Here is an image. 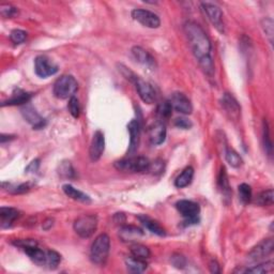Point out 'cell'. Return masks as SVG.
Returning a JSON list of instances; mask_svg holds the SVG:
<instances>
[{"label":"cell","instance_id":"1","mask_svg":"<svg viewBox=\"0 0 274 274\" xmlns=\"http://www.w3.org/2000/svg\"><path fill=\"white\" fill-rule=\"evenodd\" d=\"M184 32L193 55L197 59L202 71L212 77L214 75V63L211 56L212 45L206 31L195 21L190 20L184 24Z\"/></svg>","mask_w":274,"mask_h":274},{"label":"cell","instance_id":"2","mask_svg":"<svg viewBox=\"0 0 274 274\" xmlns=\"http://www.w3.org/2000/svg\"><path fill=\"white\" fill-rule=\"evenodd\" d=\"M110 239L106 234H101L94 239L90 248V260L92 264L104 266L110 256Z\"/></svg>","mask_w":274,"mask_h":274},{"label":"cell","instance_id":"3","mask_svg":"<svg viewBox=\"0 0 274 274\" xmlns=\"http://www.w3.org/2000/svg\"><path fill=\"white\" fill-rule=\"evenodd\" d=\"M115 167L120 171L133 174L149 173L151 162L145 157H130L115 162Z\"/></svg>","mask_w":274,"mask_h":274},{"label":"cell","instance_id":"4","mask_svg":"<svg viewBox=\"0 0 274 274\" xmlns=\"http://www.w3.org/2000/svg\"><path fill=\"white\" fill-rule=\"evenodd\" d=\"M78 84L72 75H62L54 84L53 92L57 99L67 100L74 96V93L77 91Z\"/></svg>","mask_w":274,"mask_h":274},{"label":"cell","instance_id":"5","mask_svg":"<svg viewBox=\"0 0 274 274\" xmlns=\"http://www.w3.org/2000/svg\"><path fill=\"white\" fill-rule=\"evenodd\" d=\"M177 210L184 219V225L185 226H190V225H195L200 222V214H201V207L197 202L187 201V200H181L176 202Z\"/></svg>","mask_w":274,"mask_h":274},{"label":"cell","instance_id":"6","mask_svg":"<svg viewBox=\"0 0 274 274\" xmlns=\"http://www.w3.org/2000/svg\"><path fill=\"white\" fill-rule=\"evenodd\" d=\"M98 217L94 214H84L74 221L73 228L80 238H90L98 228Z\"/></svg>","mask_w":274,"mask_h":274},{"label":"cell","instance_id":"7","mask_svg":"<svg viewBox=\"0 0 274 274\" xmlns=\"http://www.w3.org/2000/svg\"><path fill=\"white\" fill-rule=\"evenodd\" d=\"M131 14L133 19H135L139 24H142L145 27H148V28L157 29L161 26V19L159 15L149 10L134 9Z\"/></svg>","mask_w":274,"mask_h":274},{"label":"cell","instance_id":"8","mask_svg":"<svg viewBox=\"0 0 274 274\" xmlns=\"http://www.w3.org/2000/svg\"><path fill=\"white\" fill-rule=\"evenodd\" d=\"M58 66L44 55L37 56L35 60V72L41 78H47L58 72Z\"/></svg>","mask_w":274,"mask_h":274},{"label":"cell","instance_id":"9","mask_svg":"<svg viewBox=\"0 0 274 274\" xmlns=\"http://www.w3.org/2000/svg\"><path fill=\"white\" fill-rule=\"evenodd\" d=\"M201 8L203 12L207 15L208 19L210 20V23L216 27V28L224 34L225 27H224V20H223V12L221 8L219 5L210 3V2H202Z\"/></svg>","mask_w":274,"mask_h":274},{"label":"cell","instance_id":"10","mask_svg":"<svg viewBox=\"0 0 274 274\" xmlns=\"http://www.w3.org/2000/svg\"><path fill=\"white\" fill-rule=\"evenodd\" d=\"M132 83L135 86L139 98L143 100V102L147 104L154 103L155 100H157V93H155V90L151 84L144 80L142 77H139L138 75L134 78Z\"/></svg>","mask_w":274,"mask_h":274},{"label":"cell","instance_id":"11","mask_svg":"<svg viewBox=\"0 0 274 274\" xmlns=\"http://www.w3.org/2000/svg\"><path fill=\"white\" fill-rule=\"evenodd\" d=\"M273 249H274L273 239L272 238L265 239L256 246H254L253 250L249 253L248 258L251 261H259L261 259L266 258L267 256L271 255L273 253Z\"/></svg>","mask_w":274,"mask_h":274},{"label":"cell","instance_id":"12","mask_svg":"<svg viewBox=\"0 0 274 274\" xmlns=\"http://www.w3.org/2000/svg\"><path fill=\"white\" fill-rule=\"evenodd\" d=\"M170 104L173 106V110L183 115H191L193 111V105L191 100L187 98L184 93L175 92L170 96Z\"/></svg>","mask_w":274,"mask_h":274},{"label":"cell","instance_id":"13","mask_svg":"<svg viewBox=\"0 0 274 274\" xmlns=\"http://www.w3.org/2000/svg\"><path fill=\"white\" fill-rule=\"evenodd\" d=\"M105 150V137L101 131H96L93 134L92 141H91L89 155L92 162H96L101 159Z\"/></svg>","mask_w":274,"mask_h":274},{"label":"cell","instance_id":"14","mask_svg":"<svg viewBox=\"0 0 274 274\" xmlns=\"http://www.w3.org/2000/svg\"><path fill=\"white\" fill-rule=\"evenodd\" d=\"M128 130L130 133V145H128V154H134L141 144V125L137 120H132L128 125Z\"/></svg>","mask_w":274,"mask_h":274},{"label":"cell","instance_id":"15","mask_svg":"<svg viewBox=\"0 0 274 274\" xmlns=\"http://www.w3.org/2000/svg\"><path fill=\"white\" fill-rule=\"evenodd\" d=\"M21 115L24 116L27 122L30 123L31 126H34L36 130H40V128L45 127V119H43L39 115V112L31 105H25L23 109H21Z\"/></svg>","mask_w":274,"mask_h":274},{"label":"cell","instance_id":"16","mask_svg":"<svg viewBox=\"0 0 274 274\" xmlns=\"http://www.w3.org/2000/svg\"><path fill=\"white\" fill-rule=\"evenodd\" d=\"M144 236L145 234L141 228L132 226V225H125V226H121L119 230V237L123 242L135 243L139 239H142Z\"/></svg>","mask_w":274,"mask_h":274},{"label":"cell","instance_id":"17","mask_svg":"<svg viewBox=\"0 0 274 274\" xmlns=\"http://www.w3.org/2000/svg\"><path fill=\"white\" fill-rule=\"evenodd\" d=\"M166 127L163 122L158 121L153 123V125L149 128V139L151 144L155 145V146H159V145H162L165 139H166Z\"/></svg>","mask_w":274,"mask_h":274},{"label":"cell","instance_id":"18","mask_svg":"<svg viewBox=\"0 0 274 274\" xmlns=\"http://www.w3.org/2000/svg\"><path fill=\"white\" fill-rule=\"evenodd\" d=\"M221 104L224 110L232 118H238L241 112V106L230 93H224L221 99Z\"/></svg>","mask_w":274,"mask_h":274},{"label":"cell","instance_id":"19","mask_svg":"<svg viewBox=\"0 0 274 274\" xmlns=\"http://www.w3.org/2000/svg\"><path fill=\"white\" fill-rule=\"evenodd\" d=\"M131 53H132L133 58L135 59V60L138 63H141V64H143V66L147 67L149 69H154L155 68L154 58L151 55H150V54L146 50H144L143 47L134 46L132 48Z\"/></svg>","mask_w":274,"mask_h":274},{"label":"cell","instance_id":"20","mask_svg":"<svg viewBox=\"0 0 274 274\" xmlns=\"http://www.w3.org/2000/svg\"><path fill=\"white\" fill-rule=\"evenodd\" d=\"M20 216V212L15 208L1 207L0 208V223L2 228H9Z\"/></svg>","mask_w":274,"mask_h":274},{"label":"cell","instance_id":"21","mask_svg":"<svg viewBox=\"0 0 274 274\" xmlns=\"http://www.w3.org/2000/svg\"><path fill=\"white\" fill-rule=\"evenodd\" d=\"M32 98V93L26 92V91L18 89V92H14L12 96L7 101H4L1 104L2 107L4 106H16V105H24L27 104Z\"/></svg>","mask_w":274,"mask_h":274},{"label":"cell","instance_id":"22","mask_svg":"<svg viewBox=\"0 0 274 274\" xmlns=\"http://www.w3.org/2000/svg\"><path fill=\"white\" fill-rule=\"evenodd\" d=\"M25 253L29 256V258L37 266H45L46 264V252L39 249L37 246H28L24 249Z\"/></svg>","mask_w":274,"mask_h":274},{"label":"cell","instance_id":"23","mask_svg":"<svg viewBox=\"0 0 274 274\" xmlns=\"http://www.w3.org/2000/svg\"><path fill=\"white\" fill-rule=\"evenodd\" d=\"M138 219L139 222H141L144 226L149 230V232H151L154 235H158L160 237H164V236H166L165 229L151 218H149L147 216H139Z\"/></svg>","mask_w":274,"mask_h":274},{"label":"cell","instance_id":"24","mask_svg":"<svg viewBox=\"0 0 274 274\" xmlns=\"http://www.w3.org/2000/svg\"><path fill=\"white\" fill-rule=\"evenodd\" d=\"M193 178H194V168L192 166H187L176 178L175 186L178 187V189H183V187L189 186L192 183Z\"/></svg>","mask_w":274,"mask_h":274},{"label":"cell","instance_id":"25","mask_svg":"<svg viewBox=\"0 0 274 274\" xmlns=\"http://www.w3.org/2000/svg\"><path fill=\"white\" fill-rule=\"evenodd\" d=\"M62 190L64 192V194L69 196L70 198H72V200H74V201L85 202V203L91 202V198L87 194H85L84 192L79 191L77 189H75V187L72 186L71 184H64L62 186Z\"/></svg>","mask_w":274,"mask_h":274},{"label":"cell","instance_id":"26","mask_svg":"<svg viewBox=\"0 0 274 274\" xmlns=\"http://www.w3.org/2000/svg\"><path fill=\"white\" fill-rule=\"evenodd\" d=\"M126 265L128 272L131 273H143L144 271H146L148 268V264L145 259L137 258V257H128L126 258Z\"/></svg>","mask_w":274,"mask_h":274},{"label":"cell","instance_id":"27","mask_svg":"<svg viewBox=\"0 0 274 274\" xmlns=\"http://www.w3.org/2000/svg\"><path fill=\"white\" fill-rule=\"evenodd\" d=\"M218 185H219V192H221V194L225 198H227V200H230V196H232V190H230L228 176H227L225 167H222L221 171H219V175L218 178Z\"/></svg>","mask_w":274,"mask_h":274},{"label":"cell","instance_id":"28","mask_svg":"<svg viewBox=\"0 0 274 274\" xmlns=\"http://www.w3.org/2000/svg\"><path fill=\"white\" fill-rule=\"evenodd\" d=\"M32 184L27 182V183H20V184H13L10 182H2V189L7 191L11 194H25V193L29 192L31 190Z\"/></svg>","mask_w":274,"mask_h":274},{"label":"cell","instance_id":"29","mask_svg":"<svg viewBox=\"0 0 274 274\" xmlns=\"http://www.w3.org/2000/svg\"><path fill=\"white\" fill-rule=\"evenodd\" d=\"M274 265L273 261H266L259 264L257 266H253L251 268H246V269H240L239 272H244V273H254V274H264V273H269L273 271Z\"/></svg>","mask_w":274,"mask_h":274},{"label":"cell","instance_id":"30","mask_svg":"<svg viewBox=\"0 0 274 274\" xmlns=\"http://www.w3.org/2000/svg\"><path fill=\"white\" fill-rule=\"evenodd\" d=\"M130 251H131V254L134 257H137V258H141V259H148L150 255H151V252L147 248L146 245H143L141 243H132L130 246Z\"/></svg>","mask_w":274,"mask_h":274},{"label":"cell","instance_id":"31","mask_svg":"<svg viewBox=\"0 0 274 274\" xmlns=\"http://www.w3.org/2000/svg\"><path fill=\"white\" fill-rule=\"evenodd\" d=\"M273 201H274V193H273L272 189L259 193L254 201L256 205L261 206V207L272 206Z\"/></svg>","mask_w":274,"mask_h":274},{"label":"cell","instance_id":"32","mask_svg":"<svg viewBox=\"0 0 274 274\" xmlns=\"http://www.w3.org/2000/svg\"><path fill=\"white\" fill-rule=\"evenodd\" d=\"M58 175L63 179H72L75 177V170L70 161H63L58 167Z\"/></svg>","mask_w":274,"mask_h":274},{"label":"cell","instance_id":"33","mask_svg":"<svg viewBox=\"0 0 274 274\" xmlns=\"http://www.w3.org/2000/svg\"><path fill=\"white\" fill-rule=\"evenodd\" d=\"M225 159H226L227 163L232 166V167L238 168L243 163L242 158L240 157V154L238 152H236L235 150L227 148L226 151H225Z\"/></svg>","mask_w":274,"mask_h":274},{"label":"cell","instance_id":"34","mask_svg":"<svg viewBox=\"0 0 274 274\" xmlns=\"http://www.w3.org/2000/svg\"><path fill=\"white\" fill-rule=\"evenodd\" d=\"M61 261V256L56 251H46V264L45 267L48 269H56Z\"/></svg>","mask_w":274,"mask_h":274},{"label":"cell","instance_id":"35","mask_svg":"<svg viewBox=\"0 0 274 274\" xmlns=\"http://www.w3.org/2000/svg\"><path fill=\"white\" fill-rule=\"evenodd\" d=\"M173 112V106H171L169 101H164L160 103L157 110V114L161 119H168Z\"/></svg>","mask_w":274,"mask_h":274},{"label":"cell","instance_id":"36","mask_svg":"<svg viewBox=\"0 0 274 274\" xmlns=\"http://www.w3.org/2000/svg\"><path fill=\"white\" fill-rule=\"evenodd\" d=\"M239 191V198L240 201H242L244 205L249 203L252 201V187L251 185L246 184V183H242L240 184L238 187Z\"/></svg>","mask_w":274,"mask_h":274},{"label":"cell","instance_id":"37","mask_svg":"<svg viewBox=\"0 0 274 274\" xmlns=\"http://www.w3.org/2000/svg\"><path fill=\"white\" fill-rule=\"evenodd\" d=\"M262 136H264V146L266 151L268 152V154L271 155L272 154V142L270 138V131H269V126H268V122L265 120L264 121V130H262Z\"/></svg>","mask_w":274,"mask_h":274},{"label":"cell","instance_id":"38","mask_svg":"<svg viewBox=\"0 0 274 274\" xmlns=\"http://www.w3.org/2000/svg\"><path fill=\"white\" fill-rule=\"evenodd\" d=\"M273 26H274V23H273L272 18H266L261 20L262 30H264V32L268 37V39H269L271 44H273Z\"/></svg>","mask_w":274,"mask_h":274},{"label":"cell","instance_id":"39","mask_svg":"<svg viewBox=\"0 0 274 274\" xmlns=\"http://www.w3.org/2000/svg\"><path fill=\"white\" fill-rule=\"evenodd\" d=\"M10 39L15 45L21 44V43H24L27 39V32L24 30H20V29H14L11 31Z\"/></svg>","mask_w":274,"mask_h":274},{"label":"cell","instance_id":"40","mask_svg":"<svg viewBox=\"0 0 274 274\" xmlns=\"http://www.w3.org/2000/svg\"><path fill=\"white\" fill-rule=\"evenodd\" d=\"M0 13L4 18H12L18 14V11L11 4H1L0 5Z\"/></svg>","mask_w":274,"mask_h":274},{"label":"cell","instance_id":"41","mask_svg":"<svg viewBox=\"0 0 274 274\" xmlns=\"http://www.w3.org/2000/svg\"><path fill=\"white\" fill-rule=\"evenodd\" d=\"M68 110L70 111V114H71L74 118H78L79 117V112H80L79 102H78V100L76 98H75V96H72V98L69 100Z\"/></svg>","mask_w":274,"mask_h":274},{"label":"cell","instance_id":"42","mask_svg":"<svg viewBox=\"0 0 274 274\" xmlns=\"http://www.w3.org/2000/svg\"><path fill=\"white\" fill-rule=\"evenodd\" d=\"M171 264L174 265V267L178 268V269H183L186 266V259L183 255L180 254H174L171 256Z\"/></svg>","mask_w":274,"mask_h":274},{"label":"cell","instance_id":"43","mask_svg":"<svg viewBox=\"0 0 274 274\" xmlns=\"http://www.w3.org/2000/svg\"><path fill=\"white\" fill-rule=\"evenodd\" d=\"M175 126L179 128H182V130H190V128L193 127V123L190 119L184 117H180L177 118L175 120Z\"/></svg>","mask_w":274,"mask_h":274},{"label":"cell","instance_id":"44","mask_svg":"<svg viewBox=\"0 0 274 274\" xmlns=\"http://www.w3.org/2000/svg\"><path fill=\"white\" fill-rule=\"evenodd\" d=\"M13 244L16 246H19V248H21V249L28 248V246H37V241L32 240V239H18V240H15Z\"/></svg>","mask_w":274,"mask_h":274},{"label":"cell","instance_id":"45","mask_svg":"<svg viewBox=\"0 0 274 274\" xmlns=\"http://www.w3.org/2000/svg\"><path fill=\"white\" fill-rule=\"evenodd\" d=\"M163 170H164V162L162 160H157L155 162L151 163V165H150L149 171H152V174L154 175L162 174Z\"/></svg>","mask_w":274,"mask_h":274},{"label":"cell","instance_id":"46","mask_svg":"<svg viewBox=\"0 0 274 274\" xmlns=\"http://www.w3.org/2000/svg\"><path fill=\"white\" fill-rule=\"evenodd\" d=\"M39 166H40V160L36 159L32 161L28 166H27L25 171L26 173H36V171H37V169H39Z\"/></svg>","mask_w":274,"mask_h":274},{"label":"cell","instance_id":"47","mask_svg":"<svg viewBox=\"0 0 274 274\" xmlns=\"http://www.w3.org/2000/svg\"><path fill=\"white\" fill-rule=\"evenodd\" d=\"M209 268H210L211 273H214V274L221 273V268H219V262L217 260H211Z\"/></svg>","mask_w":274,"mask_h":274},{"label":"cell","instance_id":"48","mask_svg":"<svg viewBox=\"0 0 274 274\" xmlns=\"http://www.w3.org/2000/svg\"><path fill=\"white\" fill-rule=\"evenodd\" d=\"M114 221L118 225H123L127 221V218L123 213H116L114 217Z\"/></svg>","mask_w":274,"mask_h":274},{"label":"cell","instance_id":"49","mask_svg":"<svg viewBox=\"0 0 274 274\" xmlns=\"http://www.w3.org/2000/svg\"><path fill=\"white\" fill-rule=\"evenodd\" d=\"M53 225H54V219H45L44 223H43L42 227L44 230H50L53 227Z\"/></svg>","mask_w":274,"mask_h":274},{"label":"cell","instance_id":"50","mask_svg":"<svg viewBox=\"0 0 274 274\" xmlns=\"http://www.w3.org/2000/svg\"><path fill=\"white\" fill-rule=\"evenodd\" d=\"M15 138V136L13 135H4V134H2L1 137H0V142H1V144H4L7 141H13V139Z\"/></svg>","mask_w":274,"mask_h":274}]
</instances>
